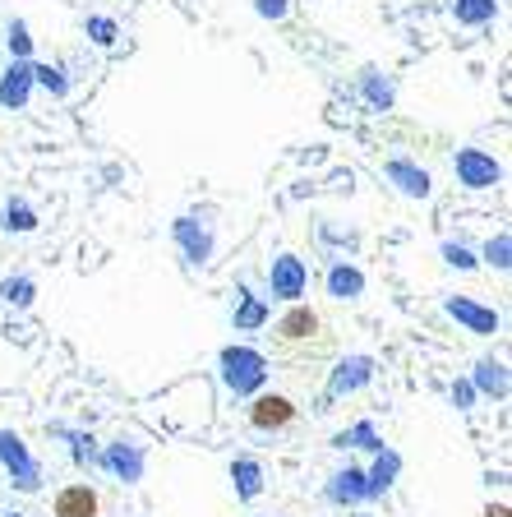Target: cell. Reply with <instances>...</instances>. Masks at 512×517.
Here are the masks:
<instances>
[{
  "mask_svg": "<svg viewBox=\"0 0 512 517\" xmlns=\"http://www.w3.org/2000/svg\"><path fill=\"white\" fill-rule=\"evenodd\" d=\"M323 291L333 296V301H360L365 296V273L356 264H346V259H333L328 273H323Z\"/></svg>",
  "mask_w": 512,
  "mask_h": 517,
  "instance_id": "cell-18",
  "label": "cell"
},
{
  "mask_svg": "<svg viewBox=\"0 0 512 517\" xmlns=\"http://www.w3.org/2000/svg\"><path fill=\"white\" fill-rule=\"evenodd\" d=\"M480 402V393L471 388V379H453V407L457 411H471Z\"/></svg>",
  "mask_w": 512,
  "mask_h": 517,
  "instance_id": "cell-32",
  "label": "cell"
},
{
  "mask_svg": "<svg viewBox=\"0 0 512 517\" xmlns=\"http://www.w3.org/2000/svg\"><path fill=\"white\" fill-rule=\"evenodd\" d=\"M277 337L282 342H305V337H319V314L310 310L305 301H296L291 310L277 319Z\"/></svg>",
  "mask_w": 512,
  "mask_h": 517,
  "instance_id": "cell-20",
  "label": "cell"
},
{
  "mask_svg": "<svg viewBox=\"0 0 512 517\" xmlns=\"http://www.w3.org/2000/svg\"><path fill=\"white\" fill-rule=\"evenodd\" d=\"M171 241H176V250L185 254V264L190 268H208L217 254V231L208 217L199 213H180L176 222H171Z\"/></svg>",
  "mask_w": 512,
  "mask_h": 517,
  "instance_id": "cell-2",
  "label": "cell"
},
{
  "mask_svg": "<svg viewBox=\"0 0 512 517\" xmlns=\"http://www.w3.org/2000/svg\"><path fill=\"white\" fill-rule=\"evenodd\" d=\"M397 476H402V453L383 444L379 453H374V462L365 467V485H370V504H374V499H383L388 490H393Z\"/></svg>",
  "mask_w": 512,
  "mask_h": 517,
  "instance_id": "cell-17",
  "label": "cell"
},
{
  "mask_svg": "<svg viewBox=\"0 0 512 517\" xmlns=\"http://www.w3.org/2000/svg\"><path fill=\"white\" fill-rule=\"evenodd\" d=\"M485 517H512V513H508V504H489Z\"/></svg>",
  "mask_w": 512,
  "mask_h": 517,
  "instance_id": "cell-33",
  "label": "cell"
},
{
  "mask_svg": "<svg viewBox=\"0 0 512 517\" xmlns=\"http://www.w3.org/2000/svg\"><path fill=\"white\" fill-rule=\"evenodd\" d=\"M51 434H56V439H65V444H70V462L74 467H97V453H102V444H97L93 434L88 430H74V425H47Z\"/></svg>",
  "mask_w": 512,
  "mask_h": 517,
  "instance_id": "cell-21",
  "label": "cell"
},
{
  "mask_svg": "<svg viewBox=\"0 0 512 517\" xmlns=\"http://www.w3.org/2000/svg\"><path fill=\"white\" fill-rule=\"evenodd\" d=\"M323 499L333 508H360L370 504V485H365V467H356V462H346V467H337L333 476H328V485H323Z\"/></svg>",
  "mask_w": 512,
  "mask_h": 517,
  "instance_id": "cell-10",
  "label": "cell"
},
{
  "mask_svg": "<svg viewBox=\"0 0 512 517\" xmlns=\"http://www.w3.org/2000/svg\"><path fill=\"white\" fill-rule=\"evenodd\" d=\"M453 176L462 190H499L503 185V162L485 148H457L453 153Z\"/></svg>",
  "mask_w": 512,
  "mask_h": 517,
  "instance_id": "cell-5",
  "label": "cell"
},
{
  "mask_svg": "<svg viewBox=\"0 0 512 517\" xmlns=\"http://www.w3.org/2000/svg\"><path fill=\"white\" fill-rule=\"evenodd\" d=\"M351 517H370V513H360V508H351Z\"/></svg>",
  "mask_w": 512,
  "mask_h": 517,
  "instance_id": "cell-34",
  "label": "cell"
},
{
  "mask_svg": "<svg viewBox=\"0 0 512 517\" xmlns=\"http://www.w3.org/2000/svg\"><path fill=\"white\" fill-rule=\"evenodd\" d=\"M466 379H471V388H476L480 397H494V402H508V393H512L508 365H503V361H494V356H480V361H476V370L466 374Z\"/></svg>",
  "mask_w": 512,
  "mask_h": 517,
  "instance_id": "cell-15",
  "label": "cell"
},
{
  "mask_svg": "<svg viewBox=\"0 0 512 517\" xmlns=\"http://www.w3.org/2000/svg\"><path fill=\"white\" fill-rule=\"evenodd\" d=\"M439 254H443V264L457 268V273H471V268H480L476 250H466V245H457V241H443V245H439Z\"/></svg>",
  "mask_w": 512,
  "mask_h": 517,
  "instance_id": "cell-30",
  "label": "cell"
},
{
  "mask_svg": "<svg viewBox=\"0 0 512 517\" xmlns=\"http://www.w3.org/2000/svg\"><path fill=\"white\" fill-rule=\"evenodd\" d=\"M443 314L457 319L466 333H476V337H494L503 328V314L494 305L476 301V296H443Z\"/></svg>",
  "mask_w": 512,
  "mask_h": 517,
  "instance_id": "cell-8",
  "label": "cell"
},
{
  "mask_svg": "<svg viewBox=\"0 0 512 517\" xmlns=\"http://www.w3.org/2000/svg\"><path fill=\"white\" fill-rule=\"evenodd\" d=\"M268 319H273V301H268V296H254V291L240 287L236 310H231V324H236V333H259Z\"/></svg>",
  "mask_w": 512,
  "mask_h": 517,
  "instance_id": "cell-19",
  "label": "cell"
},
{
  "mask_svg": "<svg viewBox=\"0 0 512 517\" xmlns=\"http://www.w3.org/2000/svg\"><path fill=\"white\" fill-rule=\"evenodd\" d=\"M97 467L111 471V476H116V481H125V485H139L143 471H148V453H143L139 439L120 434V439L102 444V453H97Z\"/></svg>",
  "mask_w": 512,
  "mask_h": 517,
  "instance_id": "cell-6",
  "label": "cell"
},
{
  "mask_svg": "<svg viewBox=\"0 0 512 517\" xmlns=\"http://www.w3.org/2000/svg\"><path fill=\"white\" fill-rule=\"evenodd\" d=\"M33 88H42V93H51L56 102H65V97H70V74H65V65L33 61Z\"/></svg>",
  "mask_w": 512,
  "mask_h": 517,
  "instance_id": "cell-25",
  "label": "cell"
},
{
  "mask_svg": "<svg viewBox=\"0 0 512 517\" xmlns=\"http://www.w3.org/2000/svg\"><path fill=\"white\" fill-rule=\"evenodd\" d=\"M383 181L393 185L397 194H406V199H416V204H425L434 194V176L420 162H411V157H388L383 162Z\"/></svg>",
  "mask_w": 512,
  "mask_h": 517,
  "instance_id": "cell-9",
  "label": "cell"
},
{
  "mask_svg": "<svg viewBox=\"0 0 512 517\" xmlns=\"http://www.w3.org/2000/svg\"><path fill=\"white\" fill-rule=\"evenodd\" d=\"M254 14L268 19V24H282L286 14H291V0H254Z\"/></svg>",
  "mask_w": 512,
  "mask_h": 517,
  "instance_id": "cell-31",
  "label": "cell"
},
{
  "mask_svg": "<svg viewBox=\"0 0 512 517\" xmlns=\"http://www.w3.org/2000/svg\"><path fill=\"white\" fill-rule=\"evenodd\" d=\"M448 10L462 28H485L499 19V0H448Z\"/></svg>",
  "mask_w": 512,
  "mask_h": 517,
  "instance_id": "cell-24",
  "label": "cell"
},
{
  "mask_svg": "<svg viewBox=\"0 0 512 517\" xmlns=\"http://www.w3.org/2000/svg\"><path fill=\"white\" fill-rule=\"evenodd\" d=\"M0 467H5L14 490H24V494L42 490V462L33 457V448L24 444L19 430H0Z\"/></svg>",
  "mask_w": 512,
  "mask_h": 517,
  "instance_id": "cell-3",
  "label": "cell"
},
{
  "mask_svg": "<svg viewBox=\"0 0 512 517\" xmlns=\"http://www.w3.org/2000/svg\"><path fill=\"white\" fill-rule=\"evenodd\" d=\"M356 93L370 111H393L397 107V84L379 70V65H365V70L356 74Z\"/></svg>",
  "mask_w": 512,
  "mask_h": 517,
  "instance_id": "cell-14",
  "label": "cell"
},
{
  "mask_svg": "<svg viewBox=\"0 0 512 517\" xmlns=\"http://www.w3.org/2000/svg\"><path fill=\"white\" fill-rule=\"evenodd\" d=\"M263 291H268V301H286L296 305L305 291H310V268L300 254H273V264H268V277H263Z\"/></svg>",
  "mask_w": 512,
  "mask_h": 517,
  "instance_id": "cell-4",
  "label": "cell"
},
{
  "mask_svg": "<svg viewBox=\"0 0 512 517\" xmlns=\"http://www.w3.org/2000/svg\"><path fill=\"white\" fill-rule=\"evenodd\" d=\"M476 259H480V264H489L494 273H508V268H512V236H508V231H499V236H489V241L480 245Z\"/></svg>",
  "mask_w": 512,
  "mask_h": 517,
  "instance_id": "cell-27",
  "label": "cell"
},
{
  "mask_svg": "<svg viewBox=\"0 0 512 517\" xmlns=\"http://www.w3.org/2000/svg\"><path fill=\"white\" fill-rule=\"evenodd\" d=\"M217 370H222V388L231 397H254L268 388V356L259 347H245V342H231V347L217 351Z\"/></svg>",
  "mask_w": 512,
  "mask_h": 517,
  "instance_id": "cell-1",
  "label": "cell"
},
{
  "mask_svg": "<svg viewBox=\"0 0 512 517\" xmlns=\"http://www.w3.org/2000/svg\"><path fill=\"white\" fill-rule=\"evenodd\" d=\"M33 102V61H10L0 70V111H28Z\"/></svg>",
  "mask_w": 512,
  "mask_h": 517,
  "instance_id": "cell-12",
  "label": "cell"
},
{
  "mask_svg": "<svg viewBox=\"0 0 512 517\" xmlns=\"http://www.w3.org/2000/svg\"><path fill=\"white\" fill-rule=\"evenodd\" d=\"M296 421V402L286 393H254L250 397V425L254 430H286V425Z\"/></svg>",
  "mask_w": 512,
  "mask_h": 517,
  "instance_id": "cell-11",
  "label": "cell"
},
{
  "mask_svg": "<svg viewBox=\"0 0 512 517\" xmlns=\"http://www.w3.org/2000/svg\"><path fill=\"white\" fill-rule=\"evenodd\" d=\"M0 517H24V513H0Z\"/></svg>",
  "mask_w": 512,
  "mask_h": 517,
  "instance_id": "cell-35",
  "label": "cell"
},
{
  "mask_svg": "<svg viewBox=\"0 0 512 517\" xmlns=\"http://www.w3.org/2000/svg\"><path fill=\"white\" fill-rule=\"evenodd\" d=\"M37 222H42V217H37V208L28 204V199H19V194L0 204V227L10 231V236H33Z\"/></svg>",
  "mask_w": 512,
  "mask_h": 517,
  "instance_id": "cell-23",
  "label": "cell"
},
{
  "mask_svg": "<svg viewBox=\"0 0 512 517\" xmlns=\"http://www.w3.org/2000/svg\"><path fill=\"white\" fill-rule=\"evenodd\" d=\"M37 301V282L28 273H14L0 282V305H10V310H28Z\"/></svg>",
  "mask_w": 512,
  "mask_h": 517,
  "instance_id": "cell-26",
  "label": "cell"
},
{
  "mask_svg": "<svg viewBox=\"0 0 512 517\" xmlns=\"http://www.w3.org/2000/svg\"><path fill=\"white\" fill-rule=\"evenodd\" d=\"M84 37L93 42V47L111 51L120 42V24L111 19V14H88V19H84Z\"/></svg>",
  "mask_w": 512,
  "mask_h": 517,
  "instance_id": "cell-28",
  "label": "cell"
},
{
  "mask_svg": "<svg viewBox=\"0 0 512 517\" xmlns=\"http://www.w3.org/2000/svg\"><path fill=\"white\" fill-rule=\"evenodd\" d=\"M51 513H56V517H97V513H102V499H97V490L88 481H70L65 490L56 494Z\"/></svg>",
  "mask_w": 512,
  "mask_h": 517,
  "instance_id": "cell-16",
  "label": "cell"
},
{
  "mask_svg": "<svg viewBox=\"0 0 512 517\" xmlns=\"http://www.w3.org/2000/svg\"><path fill=\"white\" fill-rule=\"evenodd\" d=\"M333 448L337 453H346V448H360V453H379L383 448V434L374 421H351L346 430L333 434Z\"/></svg>",
  "mask_w": 512,
  "mask_h": 517,
  "instance_id": "cell-22",
  "label": "cell"
},
{
  "mask_svg": "<svg viewBox=\"0 0 512 517\" xmlns=\"http://www.w3.org/2000/svg\"><path fill=\"white\" fill-rule=\"evenodd\" d=\"M5 47H10V61H33V33H28L24 19L5 24Z\"/></svg>",
  "mask_w": 512,
  "mask_h": 517,
  "instance_id": "cell-29",
  "label": "cell"
},
{
  "mask_svg": "<svg viewBox=\"0 0 512 517\" xmlns=\"http://www.w3.org/2000/svg\"><path fill=\"white\" fill-rule=\"evenodd\" d=\"M231 490H236L240 504H254V499L268 490V471H263V462L254 453L231 457Z\"/></svg>",
  "mask_w": 512,
  "mask_h": 517,
  "instance_id": "cell-13",
  "label": "cell"
},
{
  "mask_svg": "<svg viewBox=\"0 0 512 517\" xmlns=\"http://www.w3.org/2000/svg\"><path fill=\"white\" fill-rule=\"evenodd\" d=\"M370 384H374V356L370 351H351V356H342V361L333 365L323 397L337 402V397H351V393H360V388H370Z\"/></svg>",
  "mask_w": 512,
  "mask_h": 517,
  "instance_id": "cell-7",
  "label": "cell"
}]
</instances>
